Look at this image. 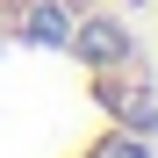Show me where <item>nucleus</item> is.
Listing matches in <instances>:
<instances>
[{"mask_svg": "<svg viewBox=\"0 0 158 158\" xmlns=\"http://www.w3.org/2000/svg\"><path fill=\"white\" fill-rule=\"evenodd\" d=\"M0 158H158V43L115 0H0Z\"/></svg>", "mask_w": 158, "mask_h": 158, "instance_id": "f257e3e1", "label": "nucleus"}, {"mask_svg": "<svg viewBox=\"0 0 158 158\" xmlns=\"http://www.w3.org/2000/svg\"><path fill=\"white\" fill-rule=\"evenodd\" d=\"M151 43H158V36H151Z\"/></svg>", "mask_w": 158, "mask_h": 158, "instance_id": "f03ea898", "label": "nucleus"}]
</instances>
